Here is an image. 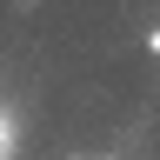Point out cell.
<instances>
[{
  "label": "cell",
  "instance_id": "6da1fadb",
  "mask_svg": "<svg viewBox=\"0 0 160 160\" xmlns=\"http://www.w3.org/2000/svg\"><path fill=\"white\" fill-rule=\"evenodd\" d=\"M0 160H7V120H0Z\"/></svg>",
  "mask_w": 160,
  "mask_h": 160
}]
</instances>
